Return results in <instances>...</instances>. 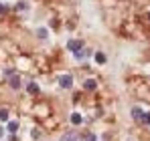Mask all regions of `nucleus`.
<instances>
[{"label":"nucleus","instance_id":"nucleus-2","mask_svg":"<svg viewBox=\"0 0 150 141\" xmlns=\"http://www.w3.org/2000/svg\"><path fill=\"white\" fill-rule=\"evenodd\" d=\"M67 50H71V52H79V50H83V40H77V38H73V40H67Z\"/></svg>","mask_w":150,"mask_h":141},{"label":"nucleus","instance_id":"nucleus-13","mask_svg":"<svg viewBox=\"0 0 150 141\" xmlns=\"http://www.w3.org/2000/svg\"><path fill=\"white\" fill-rule=\"evenodd\" d=\"M0 121L8 123V109H0Z\"/></svg>","mask_w":150,"mask_h":141},{"label":"nucleus","instance_id":"nucleus-1","mask_svg":"<svg viewBox=\"0 0 150 141\" xmlns=\"http://www.w3.org/2000/svg\"><path fill=\"white\" fill-rule=\"evenodd\" d=\"M59 87H61V89H71V87H73V75H69V73L61 75V77H59Z\"/></svg>","mask_w":150,"mask_h":141},{"label":"nucleus","instance_id":"nucleus-18","mask_svg":"<svg viewBox=\"0 0 150 141\" xmlns=\"http://www.w3.org/2000/svg\"><path fill=\"white\" fill-rule=\"evenodd\" d=\"M4 12H6V6H4V4L0 2V14H4Z\"/></svg>","mask_w":150,"mask_h":141},{"label":"nucleus","instance_id":"nucleus-16","mask_svg":"<svg viewBox=\"0 0 150 141\" xmlns=\"http://www.w3.org/2000/svg\"><path fill=\"white\" fill-rule=\"evenodd\" d=\"M26 8H28L26 2H18V4H16V10H26Z\"/></svg>","mask_w":150,"mask_h":141},{"label":"nucleus","instance_id":"nucleus-11","mask_svg":"<svg viewBox=\"0 0 150 141\" xmlns=\"http://www.w3.org/2000/svg\"><path fill=\"white\" fill-rule=\"evenodd\" d=\"M37 36H39V38H47V36H49V30H47L45 26H41V28H37Z\"/></svg>","mask_w":150,"mask_h":141},{"label":"nucleus","instance_id":"nucleus-12","mask_svg":"<svg viewBox=\"0 0 150 141\" xmlns=\"http://www.w3.org/2000/svg\"><path fill=\"white\" fill-rule=\"evenodd\" d=\"M61 141H77V135H75L73 131H69V133H65V135L61 137Z\"/></svg>","mask_w":150,"mask_h":141},{"label":"nucleus","instance_id":"nucleus-4","mask_svg":"<svg viewBox=\"0 0 150 141\" xmlns=\"http://www.w3.org/2000/svg\"><path fill=\"white\" fill-rule=\"evenodd\" d=\"M130 115H132V119H136V121L140 123V119H142V115H144V111H142L140 107H132V109H130Z\"/></svg>","mask_w":150,"mask_h":141},{"label":"nucleus","instance_id":"nucleus-20","mask_svg":"<svg viewBox=\"0 0 150 141\" xmlns=\"http://www.w3.org/2000/svg\"><path fill=\"white\" fill-rule=\"evenodd\" d=\"M148 20H150V10H148Z\"/></svg>","mask_w":150,"mask_h":141},{"label":"nucleus","instance_id":"nucleus-15","mask_svg":"<svg viewBox=\"0 0 150 141\" xmlns=\"http://www.w3.org/2000/svg\"><path fill=\"white\" fill-rule=\"evenodd\" d=\"M30 137H33V139H39V137H41V131H39V129H33V131H30Z\"/></svg>","mask_w":150,"mask_h":141},{"label":"nucleus","instance_id":"nucleus-19","mask_svg":"<svg viewBox=\"0 0 150 141\" xmlns=\"http://www.w3.org/2000/svg\"><path fill=\"white\" fill-rule=\"evenodd\" d=\"M2 133H4V131H2V127H0V137H2Z\"/></svg>","mask_w":150,"mask_h":141},{"label":"nucleus","instance_id":"nucleus-8","mask_svg":"<svg viewBox=\"0 0 150 141\" xmlns=\"http://www.w3.org/2000/svg\"><path fill=\"white\" fill-rule=\"evenodd\" d=\"M71 123H73V125H81V123H83L81 113H77V111H75V113H71Z\"/></svg>","mask_w":150,"mask_h":141},{"label":"nucleus","instance_id":"nucleus-5","mask_svg":"<svg viewBox=\"0 0 150 141\" xmlns=\"http://www.w3.org/2000/svg\"><path fill=\"white\" fill-rule=\"evenodd\" d=\"M96 87H98V83H96L93 79H85V81H83V89H85V91H96Z\"/></svg>","mask_w":150,"mask_h":141},{"label":"nucleus","instance_id":"nucleus-9","mask_svg":"<svg viewBox=\"0 0 150 141\" xmlns=\"http://www.w3.org/2000/svg\"><path fill=\"white\" fill-rule=\"evenodd\" d=\"M26 91H28L30 95H37L39 91H41V89H39V85H37V83L33 81V83H28V87H26Z\"/></svg>","mask_w":150,"mask_h":141},{"label":"nucleus","instance_id":"nucleus-17","mask_svg":"<svg viewBox=\"0 0 150 141\" xmlns=\"http://www.w3.org/2000/svg\"><path fill=\"white\" fill-rule=\"evenodd\" d=\"M85 141H98V137H96L93 133H87V135H85Z\"/></svg>","mask_w":150,"mask_h":141},{"label":"nucleus","instance_id":"nucleus-3","mask_svg":"<svg viewBox=\"0 0 150 141\" xmlns=\"http://www.w3.org/2000/svg\"><path fill=\"white\" fill-rule=\"evenodd\" d=\"M8 83H10V87L16 91V89H21V77L18 75H10L8 77Z\"/></svg>","mask_w":150,"mask_h":141},{"label":"nucleus","instance_id":"nucleus-10","mask_svg":"<svg viewBox=\"0 0 150 141\" xmlns=\"http://www.w3.org/2000/svg\"><path fill=\"white\" fill-rule=\"evenodd\" d=\"M93 61H96L98 65H103L108 59H105V54H103V52H96V54H93Z\"/></svg>","mask_w":150,"mask_h":141},{"label":"nucleus","instance_id":"nucleus-6","mask_svg":"<svg viewBox=\"0 0 150 141\" xmlns=\"http://www.w3.org/2000/svg\"><path fill=\"white\" fill-rule=\"evenodd\" d=\"M6 129H8V133H16L18 131V121H8V125H6Z\"/></svg>","mask_w":150,"mask_h":141},{"label":"nucleus","instance_id":"nucleus-7","mask_svg":"<svg viewBox=\"0 0 150 141\" xmlns=\"http://www.w3.org/2000/svg\"><path fill=\"white\" fill-rule=\"evenodd\" d=\"M87 54H91V50H89V48H83V50H79V52H75L73 57L77 59V61H83V59H85Z\"/></svg>","mask_w":150,"mask_h":141},{"label":"nucleus","instance_id":"nucleus-14","mask_svg":"<svg viewBox=\"0 0 150 141\" xmlns=\"http://www.w3.org/2000/svg\"><path fill=\"white\" fill-rule=\"evenodd\" d=\"M140 123H144V125H150V113H146V111H144V115H142V119H140Z\"/></svg>","mask_w":150,"mask_h":141}]
</instances>
